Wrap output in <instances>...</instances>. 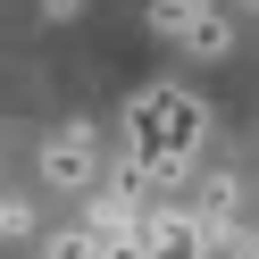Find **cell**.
Here are the masks:
<instances>
[{
  "label": "cell",
  "instance_id": "6",
  "mask_svg": "<svg viewBox=\"0 0 259 259\" xmlns=\"http://www.w3.org/2000/svg\"><path fill=\"white\" fill-rule=\"evenodd\" d=\"M201 9H218V0H151V34H167V42H176L192 17H201Z\"/></svg>",
  "mask_w": 259,
  "mask_h": 259
},
{
  "label": "cell",
  "instance_id": "8",
  "mask_svg": "<svg viewBox=\"0 0 259 259\" xmlns=\"http://www.w3.org/2000/svg\"><path fill=\"white\" fill-rule=\"evenodd\" d=\"M92 251H101V234L75 226V234H51V251H42V259H92Z\"/></svg>",
  "mask_w": 259,
  "mask_h": 259
},
{
  "label": "cell",
  "instance_id": "9",
  "mask_svg": "<svg viewBox=\"0 0 259 259\" xmlns=\"http://www.w3.org/2000/svg\"><path fill=\"white\" fill-rule=\"evenodd\" d=\"M0 234H34V209H25V201H0Z\"/></svg>",
  "mask_w": 259,
  "mask_h": 259
},
{
  "label": "cell",
  "instance_id": "7",
  "mask_svg": "<svg viewBox=\"0 0 259 259\" xmlns=\"http://www.w3.org/2000/svg\"><path fill=\"white\" fill-rule=\"evenodd\" d=\"M92 259H151V242H142V226H117V234H101Z\"/></svg>",
  "mask_w": 259,
  "mask_h": 259
},
{
  "label": "cell",
  "instance_id": "3",
  "mask_svg": "<svg viewBox=\"0 0 259 259\" xmlns=\"http://www.w3.org/2000/svg\"><path fill=\"white\" fill-rule=\"evenodd\" d=\"M142 242H151V259H209V226L192 209H151L142 218Z\"/></svg>",
  "mask_w": 259,
  "mask_h": 259
},
{
  "label": "cell",
  "instance_id": "4",
  "mask_svg": "<svg viewBox=\"0 0 259 259\" xmlns=\"http://www.w3.org/2000/svg\"><path fill=\"white\" fill-rule=\"evenodd\" d=\"M234 201H242L234 176H192V218H201V226H226V218H234Z\"/></svg>",
  "mask_w": 259,
  "mask_h": 259
},
{
  "label": "cell",
  "instance_id": "11",
  "mask_svg": "<svg viewBox=\"0 0 259 259\" xmlns=\"http://www.w3.org/2000/svg\"><path fill=\"white\" fill-rule=\"evenodd\" d=\"M251 259H259V226H251Z\"/></svg>",
  "mask_w": 259,
  "mask_h": 259
},
{
  "label": "cell",
  "instance_id": "1",
  "mask_svg": "<svg viewBox=\"0 0 259 259\" xmlns=\"http://www.w3.org/2000/svg\"><path fill=\"white\" fill-rule=\"evenodd\" d=\"M192 151H201V101L184 84H151L125 101V159L151 176V192H184Z\"/></svg>",
  "mask_w": 259,
  "mask_h": 259
},
{
  "label": "cell",
  "instance_id": "10",
  "mask_svg": "<svg viewBox=\"0 0 259 259\" xmlns=\"http://www.w3.org/2000/svg\"><path fill=\"white\" fill-rule=\"evenodd\" d=\"M75 9H84V0H42V17H51V25H67Z\"/></svg>",
  "mask_w": 259,
  "mask_h": 259
},
{
  "label": "cell",
  "instance_id": "2",
  "mask_svg": "<svg viewBox=\"0 0 259 259\" xmlns=\"http://www.w3.org/2000/svg\"><path fill=\"white\" fill-rule=\"evenodd\" d=\"M42 184H51V192H92V184H101L92 125H59V134L42 142Z\"/></svg>",
  "mask_w": 259,
  "mask_h": 259
},
{
  "label": "cell",
  "instance_id": "5",
  "mask_svg": "<svg viewBox=\"0 0 259 259\" xmlns=\"http://www.w3.org/2000/svg\"><path fill=\"white\" fill-rule=\"evenodd\" d=\"M176 42H184L192 59H226V51H234V25H226L218 9H201V17H192V25H184V34H176Z\"/></svg>",
  "mask_w": 259,
  "mask_h": 259
}]
</instances>
